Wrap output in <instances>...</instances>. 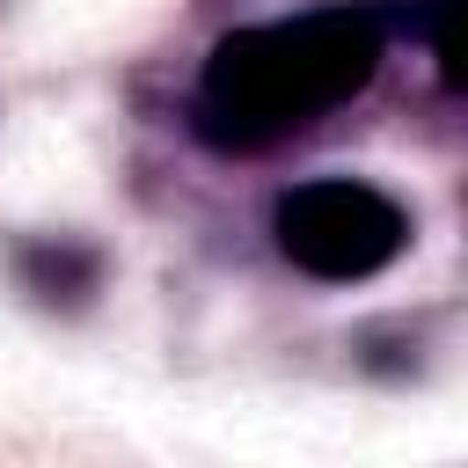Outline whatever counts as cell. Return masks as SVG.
Instances as JSON below:
<instances>
[{
  "instance_id": "obj_1",
  "label": "cell",
  "mask_w": 468,
  "mask_h": 468,
  "mask_svg": "<svg viewBox=\"0 0 468 468\" xmlns=\"http://www.w3.org/2000/svg\"><path fill=\"white\" fill-rule=\"evenodd\" d=\"M388 51V7H314L292 22L234 29L212 44L197 80V132L227 154L278 146L322 110L351 102Z\"/></svg>"
},
{
  "instance_id": "obj_2",
  "label": "cell",
  "mask_w": 468,
  "mask_h": 468,
  "mask_svg": "<svg viewBox=\"0 0 468 468\" xmlns=\"http://www.w3.org/2000/svg\"><path fill=\"white\" fill-rule=\"evenodd\" d=\"M402 241H410V219L373 183L314 176V183H300V190L278 197V249L307 278H329V285L373 278V271H388L402 256Z\"/></svg>"
}]
</instances>
